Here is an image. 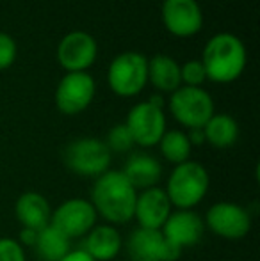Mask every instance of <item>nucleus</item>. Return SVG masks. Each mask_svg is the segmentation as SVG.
Segmentation results:
<instances>
[{
  "label": "nucleus",
  "mask_w": 260,
  "mask_h": 261,
  "mask_svg": "<svg viewBox=\"0 0 260 261\" xmlns=\"http://www.w3.org/2000/svg\"><path fill=\"white\" fill-rule=\"evenodd\" d=\"M32 247L41 261H59L72 251V240L49 224L36 233V240Z\"/></svg>",
  "instance_id": "412c9836"
},
{
  "label": "nucleus",
  "mask_w": 260,
  "mask_h": 261,
  "mask_svg": "<svg viewBox=\"0 0 260 261\" xmlns=\"http://www.w3.org/2000/svg\"><path fill=\"white\" fill-rule=\"evenodd\" d=\"M180 80H182V86H187V87L203 86V82L207 80V73H205L201 61L193 59V61L180 64Z\"/></svg>",
  "instance_id": "b1692460"
},
{
  "label": "nucleus",
  "mask_w": 260,
  "mask_h": 261,
  "mask_svg": "<svg viewBox=\"0 0 260 261\" xmlns=\"http://www.w3.org/2000/svg\"><path fill=\"white\" fill-rule=\"evenodd\" d=\"M148 82L162 93H173L182 86L180 64L166 54H157L148 59Z\"/></svg>",
  "instance_id": "6ab92c4d"
},
{
  "label": "nucleus",
  "mask_w": 260,
  "mask_h": 261,
  "mask_svg": "<svg viewBox=\"0 0 260 261\" xmlns=\"http://www.w3.org/2000/svg\"><path fill=\"white\" fill-rule=\"evenodd\" d=\"M205 229L225 240H241L251 229L248 210L232 201H219L207 210L203 217Z\"/></svg>",
  "instance_id": "0eeeda50"
},
{
  "label": "nucleus",
  "mask_w": 260,
  "mask_h": 261,
  "mask_svg": "<svg viewBox=\"0 0 260 261\" xmlns=\"http://www.w3.org/2000/svg\"><path fill=\"white\" fill-rule=\"evenodd\" d=\"M104 142L111 153H129L135 146L134 141H132V135H130L129 128L125 126V123L114 124V126L109 130L107 139H105Z\"/></svg>",
  "instance_id": "5701e85b"
},
{
  "label": "nucleus",
  "mask_w": 260,
  "mask_h": 261,
  "mask_svg": "<svg viewBox=\"0 0 260 261\" xmlns=\"http://www.w3.org/2000/svg\"><path fill=\"white\" fill-rule=\"evenodd\" d=\"M80 249L94 261H112L123 249V238L116 226L97 224L86 237H82Z\"/></svg>",
  "instance_id": "dca6fc26"
},
{
  "label": "nucleus",
  "mask_w": 260,
  "mask_h": 261,
  "mask_svg": "<svg viewBox=\"0 0 260 261\" xmlns=\"http://www.w3.org/2000/svg\"><path fill=\"white\" fill-rule=\"evenodd\" d=\"M187 137H189V142H191V146H200V144H203V142H205L203 128H195V130H189Z\"/></svg>",
  "instance_id": "cd10ccee"
},
{
  "label": "nucleus",
  "mask_w": 260,
  "mask_h": 261,
  "mask_svg": "<svg viewBox=\"0 0 260 261\" xmlns=\"http://www.w3.org/2000/svg\"><path fill=\"white\" fill-rule=\"evenodd\" d=\"M173 212L166 192L160 187L139 190L135 197L134 219L137 220V227L143 229H162L164 222Z\"/></svg>",
  "instance_id": "2eb2a0df"
},
{
  "label": "nucleus",
  "mask_w": 260,
  "mask_h": 261,
  "mask_svg": "<svg viewBox=\"0 0 260 261\" xmlns=\"http://www.w3.org/2000/svg\"><path fill=\"white\" fill-rule=\"evenodd\" d=\"M18 57L16 41L6 32H0V71L11 68Z\"/></svg>",
  "instance_id": "a878e982"
},
{
  "label": "nucleus",
  "mask_w": 260,
  "mask_h": 261,
  "mask_svg": "<svg viewBox=\"0 0 260 261\" xmlns=\"http://www.w3.org/2000/svg\"><path fill=\"white\" fill-rule=\"evenodd\" d=\"M63 160L66 167L77 176L97 179L109 171L112 153L102 139L80 137L72 141L63 151Z\"/></svg>",
  "instance_id": "20e7f679"
},
{
  "label": "nucleus",
  "mask_w": 260,
  "mask_h": 261,
  "mask_svg": "<svg viewBox=\"0 0 260 261\" xmlns=\"http://www.w3.org/2000/svg\"><path fill=\"white\" fill-rule=\"evenodd\" d=\"M107 84L112 93L122 98L137 96L148 84V59L141 52L116 55L109 64Z\"/></svg>",
  "instance_id": "39448f33"
},
{
  "label": "nucleus",
  "mask_w": 260,
  "mask_h": 261,
  "mask_svg": "<svg viewBox=\"0 0 260 261\" xmlns=\"http://www.w3.org/2000/svg\"><path fill=\"white\" fill-rule=\"evenodd\" d=\"M160 18L171 36L191 38L203 27V13L196 0H164Z\"/></svg>",
  "instance_id": "ddd939ff"
},
{
  "label": "nucleus",
  "mask_w": 260,
  "mask_h": 261,
  "mask_svg": "<svg viewBox=\"0 0 260 261\" xmlns=\"http://www.w3.org/2000/svg\"><path fill=\"white\" fill-rule=\"evenodd\" d=\"M168 107L175 121L187 130L203 128L207 121L216 114L214 100L203 87L180 86L171 93Z\"/></svg>",
  "instance_id": "423d86ee"
},
{
  "label": "nucleus",
  "mask_w": 260,
  "mask_h": 261,
  "mask_svg": "<svg viewBox=\"0 0 260 261\" xmlns=\"http://www.w3.org/2000/svg\"><path fill=\"white\" fill-rule=\"evenodd\" d=\"M97 220L98 215L89 199L72 197V199L63 201L56 210H52L50 226L61 231L66 238L75 240V238L86 237L97 226Z\"/></svg>",
  "instance_id": "1a4fd4ad"
},
{
  "label": "nucleus",
  "mask_w": 260,
  "mask_h": 261,
  "mask_svg": "<svg viewBox=\"0 0 260 261\" xmlns=\"http://www.w3.org/2000/svg\"><path fill=\"white\" fill-rule=\"evenodd\" d=\"M14 217L20 222L21 229L39 231L50 224L52 208L43 194L29 190L21 194L14 203Z\"/></svg>",
  "instance_id": "f3484780"
},
{
  "label": "nucleus",
  "mask_w": 260,
  "mask_h": 261,
  "mask_svg": "<svg viewBox=\"0 0 260 261\" xmlns=\"http://www.w3.org/2000/svg\"><path fill=\"white\" fill-rule=\"evenodd\" d=\"M205 142L216 149H228L239 139V124L228 114H214L203 126Z\"/></svg>",
  "instance_id": "aec40b11"
},
{
  "label": "nucleus",
  "mask_w": 260,
  "mask_h": 261,
  "mask_svg": "<svg viewBox=\"0 0 260 261\" xmlns=\"http://www.w3.org/2000/svg\"><path fill=\"white\" fill-rule=\"evenodd\" d=\"M137 190L130 185L122 171L109 169L93 181L89 203L98 217L111 226H123L134 219Z\"/></svg>",
  "instance_id": "f257e3e1"
},
{
  "label": "nucleus",
  "mask_w": 260,
  "mask_h": 261,
  "mask_svg": "<svg viewBox=\"0 0 260 261\" xmlns=\"http://www.w3.org/2000/svg\"><path fill=\"white\" fill-rule=\"evenodd\" d=\"M97 41L84 31L68 32L57 45V62L66 73L87 71L97 61Z\"/></svg>",
  "instance_id": "9b49d317"
},
{
  "label": "nucleus",
  "mask_w": 260,
  "mask_h": 261,
  "mask_svg": "<svg viewBox=\"0 0 260 261\" xmlns=\"http://www.w3.org/2000/svg\"><path fill=\"white\" fill-rule=\"evenodd\" d=\"M157 146H159L160 155H162L164 160L173 165L191 160L193 146L189 142L187 134L182 130H166Z\"/></svg>",
  "instance_id": "4be33fe9"
},
{
  "label": "nucleus",
  "mask_w": 260,
  "mask_h": 261,
  "mask_svg": "<svg viewBox=\"0 0 260 261\" xmlns=\"http://www.w3.org/2000/svg\"><path fill=\"white\" fill-rule=\"evenodd\" d=\"M200 61L207 73V80L216 84H232L246 69L248 52L235 34L219 32L205 43Z\"/></svg>",
  "instance_id": "f03ea898"
},
{
  "label": "nucleus",
  "mask_w": 260,
  "mask_h": 261,
  "mask_svg": "<svg viewBox=\"0 0 260 261\" xmlns=\"http://www.w3.org/2000/svg\"><path fill=\"white\" fill-rule=\"evenodd\" d=\"M125 126L129 128L134 144L139 148L157 146L168 130L162 107L150 103L148 100L132 107L127 114Z\"/></svg>",
  "instance_id": "6e6552de"
},
{
  "label": "nucleus",
  "mask_w": 260,
  "mask_h": 261,
  "mask_svg": "<svg viewBox=\"0 0 260 261\" xmlns=\"http://www.w3.org/2000/svg\"><path fill=\"white\" fill-rule=\"evenodd\" d=\"M123 176L130 181L135 190H146L157 187L162 178V165L153 155L143 151L130 153L122 169Z\"/></svg>",
  "instance_id": "a211bd4d"
},
{
  "label": "nucleus",
  "mask_w": 260,
  "mask_h": 261,
  "mask_svg": "<svg viewBox=\"0 0 260 261\" xmlns=\"http://www.w3.org/2000/svg\"><path fill=\"white\" fill-rule=\"evenodd\" d=\"M127 252L132 261H177L182 252L175 249L160 229L137 227L127 238Z\"/></svg>",
  "instance_id": "f8f14e48"
},
{
  "label": "nucleus",
  "mask_w": 260,
  "mask_h": 261,
  "mask_svg": "<svg viewBox=\"0 0 260 261\" xmlns=\"http://www.w3.org/2000/svg\"><path fill=\"white\" fill-rule=\"evenodd\" d=\"M210 187V176L203 164L187 160L178 164L170 172L166 181V192L171 206L177 210H193L207 197Z\"/></svg>",
  "instance_id": "7ed1b4c3"
},
{
  "label": "nucleus",
  "mask_w": 260,
  "mask_h": 261,
  "mask_svg": "<svg viewBox=\"0 0 260 261\" xmlns=\"http://www.w3.org/2000/svg\"><path fill=\"white\" fill-rule=\"evenodd\" d=\"M0 261H27L23 245L16 238H0Z\"/></svg>",
  "instance_id": "393cba45"
},
{
  "label": "nucleus",
  "mask_w": 260,
  "mask_h": 261,
  "mask_svg": "<svg viewBox=\"0 0 260 261\" xmlns=\"http://www.w3.org/2000/svg\"><path fill=\"white\" fill-rule=\"evenodd\" d=\"M162 234L166 240L178 251L195 247L203 237V219L195 210H175L162 226Z\"/></svg>",
  "instance_id": "4468645a"
},
{
  "label": "nucleus",
  "mask_w": 260,
  "mask_h": 261,
  "mask_svg": "<svg viewBox=\"0 0 260 261\" xmlns=\"http://www.w3.org/2000/svg\"><path fill=\"white\" fill-rule=\"evenodd\" d=\"M94 94H97V84L87 71L66 73L57 84L54 101L61 114L77 116L93 103Z\"/></svg>",
  "instance_id": "9d476101"
},
{
  "label": "nucleus",
  "mask_w": 260,
  "mask_h": 261,
  "mask_svg": "<svg viewBox=\"0 0 260 261\" xmlns=\"http://www.w3.org/2000/svg\"><path fill=\"white\" fill-rule=\"evenodd\" d=\"M59 261H94L87 252H84L82 249H72L64 258H61Z\"/></svg>",
  "instance_id": "bb28decb"
}]
</instances>
